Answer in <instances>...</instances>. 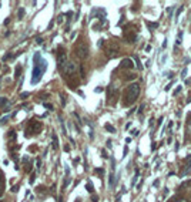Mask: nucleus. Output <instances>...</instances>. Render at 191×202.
I'll use <instances>...</instances> for the list:
<instances>
[{
    "label": "nucleus",
    "instance_id": "nucleus-1",
    "mask_svg": "<svg viewBox=\"0 0 191 202\" xmlns=\"http://www.w3.org/2000/svg\"><path fill=\"white\" fill-rule=\"evenodd\" d=\"M46 67H47V61L43 60L42 56H40L39 53H36V54H34V67H33V77H32L33 84H36V83L40 81L43 73L46 70Z\"/></svg>",
    "mask_w": 191,
    "mask_h": 202
},
{
    "label": "nucleus",
    "instance_id": "nucleus-2",
    "mask_svg": "<svg viewBox=\"0 0 191 202\" xmlns=\"http://www.w3.org/2000/svg\"><path fill=\"white\" fill-rule=\"evenodd\" d=\"M138 95H140V85L137 83L128 85V90H127V103L128 104L134 103L135 100L138 98Z\"/></svg>",
    "mask_w": 191,
    "mask_h": 202
},
{
    "label": "nucleus",
    "instance_id": "nucleus-3",
    "mask_svg": "<svg viewBox=\"0 0 191 202\" xmlns=\"http://www.w3.org/2000/svg\"><path fill=\"white\" fill-rule=\"evenodd\" d=\"M76 53H77V56L80 58H86V57L89 56V47H87V44H84V43H80L77 48H76Z\"/></svg>",
    "mask_w": 191,
    "mask_h": 202
},
{
    "label": "nucleus",
    "instance_id": "nucleus-4",
    "mask_svg": "<svg viewBox=\"0 0 191 202\" xmlns=\"http://www.w3.org/2000/svg\"><path fill=\"white\" fill-rule=\"evenodd\" d=\"M76 63H73V61H67L64 66L61 67V70H63V73L67 75H71V74H74L76 73Z\"/></svg>",
    "mask_w": 191,
    "mask_h": 202
},
{
    "label": "nucleus",
    "instance_id": "nucleus-5",
    "mask_svg": "<svg viewBox=\"0 0 191 202\" xmlns=\"http://www.w3.org/2000/svg\"><path fill=\"white\" fill-rule=\"evenodd\" d=\"M42 128V125L39 124V122H34V121H30L27 130H26V137L30 135V134H34V132H39V130Z\"/></svg>",
    "mask_w": 191,
    "mask_h": 202
},
{
    "label": "nucleus",
    "instance_id": "nucleus-6",
    "mask_svg": "<svg viewBox=\"0 0 191 202\" xmlns=\"http://www.w3.org/2000/svg\"><path fill=\"white\" fill-rule=\"evenodd\" d=\"M57 63H59L61 67L67 63V56H66V53H60V54L57 56Z\"/></svg>",
    "mask_w": 191,
    "mask_h": 202
},
{
    "label": "nucleus",
    "instance_id": "nucleus-7",
    "mask_svg": "<svg viewBox=\"0 0 191 202\" xmlns=\"http://www.w3.org/2000/svg\"><path fill=\"white\" fill-rule=\"evenodd\" d=\"M121 67H124V68H133V60L131 58L121 60Z\"/></svg>",
    "mask_w": 191,
    "mask_h": 202
},
{
    "label": "nucleus",
    "instance_id": "nucleus-8",
    "mask_svg": "<svg viewBox=\"0 0 191 202\" xmlns=\"http://www.w3.org/2000/svg\"><path fill=\"white\" fill-rule=\"evenodd\" d=\"M187 131L191 134V114L188 115V118H187Z\"/></svg>",
    "mask_w": 191,
    "mask_h": 202
},
{
    "label": "nucleus",
    "instance_id": "nucleus-9",
    "mask_svg": "<svg viewBox=\"0 0 191 202\" xmlns=\"http://www.w3.org/2000/svg\"><path fill=\"white\" fill-rule=\"evenodd\" d=\"M106 130L110 132H116V128L113 127V125H110V124H106Z\"/></svg>",
    "mask_w": 191,
    "mask_h": 202
},
{
    "label": "nucleus",
    "instance_id": "nucleus-10",
    "mask_svg": "<svg viewBox=\"0 0 191 202\" xmlns=\"http://www.w3.org/2000/svg\"><path fill=\"white\" fill-rule=\"evenodd\" d=\"M57 147H59V142H57V137H56V135H53V148L56 150Z\"/></svg>",
    "mask_w": 191,
    "mask_h": 202
},
{
    "label": "nucleus",
    "instance_id": "nucleus-11",
    "mask_svg": "<svg viewBox=\"0 0 191 202\" xmlns=\"http://www.w3.org/2000/svg\"><path fill=\"white\" fill-rule=\"evenodd\" d=\"M148 24V28L150 30H153V28H157L159 27V23H147Z\"/></svg>",
    "mask_w": 191,
    "mask_h": 202
},
{
    "label": "nucleus",
    "instance_id": "nucleus-12",
    "mask_svg": "<svg viewBox=\"0 0 191 202\" xmlns=\"http://www.w3.org/2000/svg\"><path fill=\"white\" fill-rule=\"evenodd\" d=\"M87 191H89V192H93V191H94V188H93V184L90 182V181L87 182Z\"/></svg>",
    "mask_w": 191,
    "mask_h": 202
},
{
    "label": "nucleus",
    "instance_id": "nucleus-13",
    "mask_svg": "<svg viewBox=\"0 0 191 202\" xmlns=\"http://www.w3.org/2000/svg\"><path fill=\"white\" fill-rule=\"evenodd\" d=\"M134 60H135V63H137V67H138V68H143V66L140 64V60H138V57L135 56V57H134Z\"/></svg>",
    "mask_w": 191,
    "mask_h": 202
},
{
    "label": "nucleus",
    "instance_id": "nucleus-14",
    "mask_svg": "<svg viewBox=\"0 0 191 202\" xmlns=\"http://www.w3.org/2000/svg\"><path fill=\"white\" fill-rule=\"evenodd\" d=\"M23 16H24V9H20L19 10V19H23Z\"/></svg>",
    "mask_w": 191,
    "mask_h": 202
},
{
    "label": "nucleus",
    "instance_id": "nucleus-15",
    "mask_svg": "<svg viewBox=\"0 0 191 202\" xmlns=\"http://www.w3.org/2000/svg\"><path fill=\"white\" fill-rule=\"evenodd\" d=\"M181 36H182V33H180V36L177 37V41H176V43H177V46H180V44H181Z\"/></svg>",
    "mask_w": 191,
    "mask_h": 202
},
{
    "label": "nucleus",
    "instance_id": "nucleus-16",
    "mask_svg": "<svg viewBox=\"0 0 191 202\" xmlns=\"http://www.w3.org/2000/svg\"><path fill=\"white\" fill-rule=\"evenodd\" d=\"M20 71H22V67H17V70H16V77H20Z\"/></svg>",
    "mask_w": 191,
    "mask_h": 202
},
{
    "label": "nucleus",
    "instance_id": "nucleus-17",
    "mask_svg": "<svg viewBox=\"0 0 191 202\" xmlns=\"http://www.w3.org/2000/svg\"><path fill=\"white\" fill-rule=\"evenodd\" d=\"M180 91H181V85H178L177 88H176V91H174V95H177L178 93H180Z\"/></svg>",
    "mask_w": 191,
    "mask_h": 202
},
{
    "label": "nucleus",
    "instance_id": "nucleus-18",
    "mask_svg": "<svg viewBox=\"0 0 191 202\" xmlns=\"http://www.w3.org/2000/svg\"><path fill=\"white\" fill-rule=\"evenodd\" d=\"M29 93H22V94H20V97H22V98H26V97H29Z\"/></svg>",
    "mask_w": 191,
    "mask_h": 202
},
{
    "label": "nucleus",
    "instance_id": "nucleus-19",
    "mask_svg": "<svg viewBox=\"0 0 191 202\" xmlns=\"http://www.w3.org/2000/svg\"><path fill=\"white\" fill-rule=\"evenodd\" d=\"M186 75H187V68H184L182 73H181V77H182V78H186Z\"/></svg>",
    "mask_w": 191,
    "mask_h": 202
},
{
    "label": "nucleus",
    "instance_id": "nucleus-20",
    "mask_svg": "<svg viewBox=\"0 0 191 202\" xmlns=\"http://www.w3.org/2000/svg\"><path fill=\"white\" fill-rule=\"evenodd\" d=\"M131 134H133V135H138V131H137V130H133V131H131Z\"/></svg>",
    "mask_w": 191,
    "mask_h": 202
},
{
    "label": "nucleus",
    "instance_id": "nucleus-21",
    "mask_svg": "<svg viewBox=\"0 0 191 202\" xmlns=\"http://www.w3.org/2000/svg\"><path fill=\"white\" fill-rule=\"evenodd\" d=\"M7 103V100L6 98H0V104H6Z\"/></svg>",
    "mask_w": 191,
    "mask_h": 202
},
{
    "label": "nucleus",
    "instance_id": "nucleus-22",
    "mask_svg": "<svg viewBox=\"0 0 191 202\" xmlns=\"http://www.w3.org/2000/svg\"><path fill=\"white\" fill-rule=\"evenodd\" d=\"M96 172H97V174H103L104 171H103V169H96Z\"/></svg>",
    "mask_w": 191,
    "mask_h": 202
},
{
    "label": "nucleus",
    "instance_id": "nucleus-23",
    "mask_svg": "<svg viewBox=\"0 0 191 202\" xmlns=\"http://www.w3.org/2000/svg\"><path fill=\"white\" fill-rule=\"evenodd\" d=\"M103 91V88H100V87H98V88H96V93H101Z\"/></svg>",
    "mask_w": 191,
    "mask_h": 202
},
{
    "label": "nucleus",
    "instance_id": "nucleus-24",
    "mask_svg": "<svg viewBox=\"0 0 191 202\" xmlns=\"http://www.w3.org/2000/svg\"><path fill=\"white\" fill-rule=\"evenodd\" d=\"M180 202H186V199H181V201H180Z\"/></svg>",
    "mask_w": 191,
    "mask_h": 202
},
{
    "label": "nucleus",
    "instance_id": "nucleus-25",
    "mask_svg": "<svg viewBox=\"0 0 191 202\" xmlns=\"http://www.w3.org/2000/svg\"><path fill=\"white\" fill-rule=\"evenodd\" d=\"M0 202H5V201H2V199H0Z\"/></svg>",
    "mask_w": 191,
    "mask_h": 202
}]
</instances>
